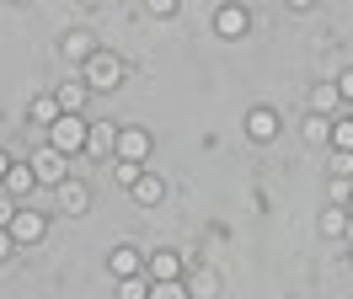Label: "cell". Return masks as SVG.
I'll list each match as a JSON object with an SVG mask.
<instances>
[{
  "label": "cell",
  "mask_w": 353,
  "mask_h": 299,
  "mask_svg": "<svg viewBox=\"0 0 353 299\" xmlns=\"http://www.w3.org/2000/svg\"><path fill=\"white\" fill-rule=\"evenodd\" d=\"M145 267H150V283H172V278L182 273V256L176 251H155V256H145Z\"/></svg>",
  "instance_id": "7c38bea8"
},
{
  "label": "cell",
  "mask_w": 353,
  "mask_h": 299,
  "mask_svg": "<svg viewBox=\"0 0 353 299\" xmlns=\"http://www.w3.org/2000/svg\"><path fill=\"white\" fill-rule=\"evenodd\" d=\"M27 166H32V176H38V187H59V182H65L70 171H65V155H59V150H32V161H27Z\"/></svg>",
  "instance_id": "277c9868"
},
{
  "label": "cell",
  "mask_w": 353,
  "mask_h": 299,
  "mask_svg": "<svg viewBox=\"0 0 353 299\" xmlns=\"http://www.w3.org/2000/svg\"><path fill=\"white\" fill-rule=\"evenodd\" d=\"M134 203H145V209H155V203H161V198H166V182H161V176H150V171H145V176H139V182H134Z\"/></svg>",
  "instance_id": "5bb4252c"
},
{
  "label": "cell",
  "mask_w": 353,
  "mask_h": 299,
  "mask_svg": "<svg viewBox=\"0 0 353 299\" xmlns=\"http://www.w3.org/2000/svg\"><path fill=\"white\" fill-rule=\"evenodd\" d=\"M337 96H343V102H353V64L337 75Z\"/></svg>",
  "instance_id": "484cf974"
},
{
  "label": "cell",
  "mask_w": 353,
  "mask_h": 299,
  "mask_svg": "<svg viewBox=\"0 0 353 299\" xmlns=\"http://www.w3.org/2000/svg\"><path fill=\"white\" fill-rule=\"evenodd\" d=\"M150 17H176V0H150Z\"/></svg>",
  "instance_id": "4316f807"
},
{
  "label": "cell",
  "mask_w": 353,
  "mask_h": 299,
  "mask_svg": "<svg viewBox=\"0 0 353 299\" xmlns=\"http://www.w3.org/2000/svg\"><path fill=\"white\" fill-rule=\"evenodd\" d=\"M17 166V161H11V155H6V150H0V187H6V171Z\"/></svg>",
  "instance_id": "f1b7e54d"
},
{
  "label": "cell",
  "mask_w": 353,
  "mask_h": 299,
  "mask_svg": "<svg viewBox=\"0 0 353 299\" xmlns=\"http://www.w3.org/2000/svg\"><path fill=\"white\" fill-rule=\"evenodd\" d=\"M59 203H65L70 214H81L91 203V192H86V182H75V176H65V182H59Z\"/></svg>",
  "instance_id": "2e32d148"
},
{
  "label": "cell",
  "mask_w": 353,
  "mask_h": 299,
  "mask_svg": "<svg viewBox=\"0 0 353 299\" xmlns=\"http://www.w3.org/2000/svg\"><path fill=\"white\" fill-rule=\"evenodd\" d=\"M327 198L337 203V209H348V198H353V182H337V176H332V182H327Z\"/></svg>",
  "instance_id": "603a6c76"
},
{
  "label": "cell",
  "mask_w": 353,
  "mask_h": 299,
  "mask_svg": "<svg viewBox=\"0 0 353 299\" xmlns=\"http://www.w3.org/2000/svg\"><path fill=\"white\" fill-rule=\"evenodd\" d=\"M145 155H150V134H145V128H118V161H134V166H139Z\"/></svg>",
  "instance_id": "ba28073f"
},
{
  "label": "cell",
  "mask_w": 353,
  "mask_h": 299,
  "mask_svg": "<svg viewBox=\"0 0 353 299\" xmlns=\"http://www.w3.org/2000/svg\"><path fill=\"white\" fill-rule=\"evenodd\" d=\"M348 214H353V198H348Z\"/></svg>",
  "instance_id": "4dcf8cb0"
},
{
  "label": "cell",
  "mask_w": 353,
  "mask_h": 299,
  "mask_svg": "<svg viewBox=\"0 0 353 299\" xmlns=\"http://www.w3.org/2000/svg\"><path fill=\"white\" fill-rule=\"evenodd\" d=\"M305 139H310V145H321V139H332V118H321V112H310V118H305Z\"/></svg>",
  "instance_id": "44dd1931"
},
{
  "label": "cell",
  "mask_w": 353,
  "mask_h": 299,
  "mask_svg": "<svg viewBox=\"0 0 353 299\" xmlns=\"http://www.w3.org/2000/svg\"><path fill=\"white\" fill-rule=\"evenodd\" d=\"M348 256H353V251H348Z\"/></svg>",
  "instance_id": "1f68e13d"
},
{
  "label": "cell",
  "mask_w": 353,
  "mask_h": 299,
  "mask_svg": "<svg viewBox=\"0 0 353 299\" xmlns=\"http://www.w3.org/2000/svg\"><path fill=\"white\" fill-rule=\"evenodd\" d=\"M32 187H38V176H32V166H27V161H17V166L6 171V192H11V198H27Z\"/></svg>",
  "instance_id": "9a60e30c"
},
{
  "label": "cell",
  "mask_w": 353,
  "mask_h": 299,
  "mask_svg": "<svg viewBox=\"0 0 353 299\" xmlns=\"http://www.w3.org/2000/svg\"><path fill=\"white\" fill-rule=\"evenodd\" d=\"M139 176H145V166H134V161H118V182H123V187H134Z\"/></svg>",
  "instance_id": "d4e9b609"
},
{
  "label": "cell",
  "mask_w": 353,
  "mask_h": 299,
  "mask_svg": "<svg viewBox=\"0 0 353 299\" xmlns=\"http://www.w3.org/2000/svg\"><path fill=\"white\" fill-rule=\"evenodd\" d=\"M11 246H17V240H11V230H0V262L11 256Z\"/></svg>",
  "instance_id": "83f0119b"
},
{
  "label": "cell",
  "mask_w": 353,
  "mask_h": 299,
  "mask_svg": "<svg viewBox=\"0 0 353 299\" xmlns=\"http://www.w3.org/2000/svg\"><path fill=\"white\" fill-rule=\"evenodd\" d=\"M246 139H252V145L279 139V112H273V107H252V112H246Z\"/></svg>",
  "instance_id": "8992f818"
},
{
  "label": "cell",
  "mask_w": 353,
  "mask_h": 299,
  "mask_svg": "<svg viewBox=\"0 0 353 299\" xmlns=\"http://www.w3.org/2000/svg\"><path fill=\"white\" fill-rule=\"evenodd\" d=\"M86 155L91 161H102V155H118V123H108V118H97L86 134Z\"/></svg>",
  "instance_id": "5b68a950"
},
{
  "label": "cell",
  "mask_w": 353,
  "mask_h": 299,
  "mask_svg": "<svg viewBox=\"0 0 353 299\" xmlns=\"http://www.w3.org/2000/svg\"><path fill=\"white\" fill-rule=\"evenodd\" d=\"M86 96H91V85H86V81H65L59 91H54V102H59V112H75V118H81V107H86Z\"/></svg>",
  "instance_id": "30bf717a"
},
{
  "label": "cell",
  "mask_w": 353,
  "mask_h": 299,
  "mask_svg": "<svg viewBox=\"0 0 353 299\" xmlns=\"http://www.w3.org/2000/svg\"><path fill=\"white\" fill-rule=\"evenodd\" d=\"M118 299H150V278H118Z\"/></svg>",
  "instance_id": "ffe728a7"
},
{
  "label": "cell",
  "mask_w": 353,
  "mask_h": 299,
  "mask_svg": "<svg viewBox=\"0 0 353 299\" xmlns=\"http://www.w3.org/2000/svg\"><path fill=\"white\" fill-rule=\"evenodd\" d=\"M332 176H337V182H353V155L332 150Z\"/></svg>",
  "instance_id": "7402d4cb"
},
{
  "label": "cell",
  "mask_w": 353,
  "mask_h": 299,
  "mask_svg": "<svg viewBox=\"0 0 353 299\" xmlns=\"http://www.w3.org/2000/svg\"><path fill=\"white\" fill-rule=\"evenodd\" d=\"M150 299H188V289H182V283H150Z\"/></svg>",
  "instance_id": "cb8c5ba5"
},
{
  "label": "cell",
  "mask_w": 353,
  "mask_h": 299,
  "mask_svg": "<svg viewBox=\"0 0 353 299\" xmlns=\"http://www.w3.org/2000/svg\"><path fill=\"white\" fill-rule=\"evenodd\" d=\"M108 267H112V278H139L145 273V256L134 251V246H118V251L108 256Z\"/></svg>",
  "instance_id": "8fae6325"
},
{
  "label": "cell",
  "mask_w": 353,
  "mask_h": 299,
  "mask_svg": "<svg viewBox=\"0 0 353 299\" xmlns=\"http://www.w3.org/2000/svg\"><path fill=\"white\" fill-rule=\"evenodd\" d=\"M321 235H332V240H343V235H348V209H337V203H327V214H321Z\"/></svg>",
  "instance_id": "ac0fdd59"
},
{
  "label": "cell",
  "mask_w": 353,
  "mask_h": 299,
  "mask_svg": "<svg viewBox=\"0 0 353 299\" xmlns=\"http://www.w3.org/2000/svg\"><path fill=\"white\" fill-rule=\"evenodd\" d=\"M348 240H353V214H348Z\"/></svg>",
  "instance_id": "f546056e"
},
{
  "label": "cell",
  "mask_w": 353,
  "mask_h": 299,
  "mask_svg": "<svg viewBox=\"0 0 353 299\" xmlns=\"http://www.w3.org/2000/svg\"><path fill=\"white\" fill-rule=\"evenodd\" d=\"M337 107H343V96H337V85H316V91H310V112H321V118H332Z\"/></svg>",
  "instance_id": "e0dca14e"
},
{
  "label": "cell",
  "mask_w": 353,
  "mask_h": 299,
  "mask_svg": "<svg viewBox=\"0 0 353 299\" xmlns=\"http://www.w3.org/2000/svg\"><path fill=\"white\" fill-rule=\"evenodd\" d=\"M81 81L91 85V96H102V91H118V81H123V59H112V54H91L86 64H81Z\"/></svg>",
  "instance_id": "6da1fadb"
},
{
  "label": "cell",
  "mask_w": 353,
  "mask_h": 299,
  "mask_svg": "<svg viewBox=\"0 0 353 299\" xmlns=\"http://www.w3.org/2000/svg\"><path fill=\"white\" fill-rule=\"evenodd\" d=\"M27 118H32V123H43V128H54L59 118H65V112H59L54 91H48V96H32V102H27Z\"/></svg>",
  "instance_id": "4fadbf2b"
},
{
  "label": "cell",
  "mask_w": 353,
  "mask_h": 299,
  "mask_svg": "<svg viewBox=\"0 0 353 299\" xmlns=\"http://www.w3.org/2000/svg\"><path fill=\"white\" fill-rule=\"evenodd\" d=\"M86 134H91V123L86 118H75V112H65L59 123L48 128V150H59V155H86Z\"/></svg>",
  "instance_id": "7a4b0ae2"
},
{
  "label": "cell",
  "mask_w": 353,
  "mask_h": 299,
  "mask_svg": "<svg viewBox=\"0 0 353 299\" xmlns=\"http://www.w3.org/2000/svg\"><path fill=\"white\" fill-rule=\"evenodd\" d=\"M327 145L343 150V155H353V118H343V112L332 118V139H327Z\"/></svg>",
  "instance_id": "d6986e66"
},
{
  "label": "cell",
  "mask_w": 353,
  "mask_h": 299,
  "mask_svg": "<svg viewBox=\"0 0 353 299\" xmlns=\"http://www.w3.org/2000/svg\"><path fill=\"white\" fill-rule=\"evenodd\" d=\"M246 27H252V11H246V6H220V11H214V32H220V38H241Z\"/></svg>",
  "instance_id": "52a82bcc"
},
{
  "label": "cell",
  "mask_w": 353,
  "mask_h": 299,
  "mask_svg": "<svg viewBox=\"0 0 353 299\" xmlns=\"http://www.w3.org/2000/svg\"><path fill=\"white\" fill-rule=\"evenodd\" d=\"M59 54H65V59L75 64V70H81V64H86L91 54H97V38H91V32H81V27H75V32H65V43H59Z\"/></svg>",
  "instance_id": "9c48e42d"
},
{
  "label": "cell",
  "mask_w": 353,
  "mask_h": 299,
  "mask_svg": "<svg viewBox=\"0 0 353 299\" xmlns=\"http://www.w3.org/2000/svg\"><path fill=\"white\" fill-rule=\"evenodd\" d=\"M6 230H11V240H17V246H38V240L48 235V214H38V209H17Z\"/></svg>",
  "instance_id": "3957f363"
}]
</instances>
